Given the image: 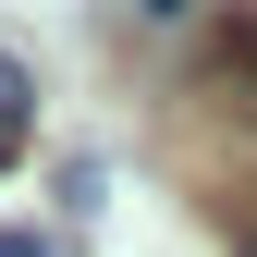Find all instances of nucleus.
<instances>
[{
  "label": "nucleus",
  "mask_w": 257,
  "mask_h": 257,
  "mask_svg": "<svg viewBox=\"0 0 257 257\" xmlns=\"http://www.w3.org/2000/svg\"><path fill=\"white\" fill-rule=\"evenodd\" d=\"M37 110V86H25V61H0V122H25Z\"/></svg>",
  "instance_id": "obj_3"
},
{
  "label": "nucleus",
  "mask_w": 257,
  "mask_h": 257,
  "mask_svg": "<svg viewBox=\"0 0 257 257\" xmlns=\"http://www.w3.org/2000/svg\"><path fill=\"white\" fill-rule=\"evenodd\" d=\"M61 208H74V220L110 208V172H98V159H61Z\"/></svg>",
  "instance_id": "obj_1"
},
{
  "label": "nucleus",
  "mask_w": 257,
  "mask_h": 257,
  "mask_svg": "<svg viewBox=\"0 0 257 257\" xmlns=\"http://www.w3.org/2000/svg\"><path fill=\"white\" fill-rule=\"evenodd\" d=\"M220 86L257 98V13H233V37H220Z\"/></svg>",
  "instance_id": "obj_2"
},
{
  "label": "nucleus",
  "mask_w": 257,
  "mask_h": 257,
  "mask_svg": "<svg viewBox=\"0 0 257 257\" xmlns=\"http://www.w3.org/2000/svg\"><path fill=\"white\" fill-rule=\"evenodd\" d=\"M233 257H257V233H245V245H233Z\"/></svg>",
  "instance_id": "obj_7"
},
{
  "label": "nucleus",
  "mask_w": 257,
  "mask_h": 257,
  "mask_svg": "<svg viewBox=\"0 0 257 257\" xmlns=\"http://www.w3.org/2000/svg\"><path fill=\"white\" fill-rule=\"evenodd\" d=\"M135 13H147V25H184V13H196V0H135Z\"/></svg>",
  "instance_id": "obj_5"
},
{
  "label": "nucleus",
  "mask_w": 257,
  "mask_h": 257,
  "mask_svg": "<svg viewBox=\"0 0 257 257\" xmlns=\"http://www.w3.org/2000/svg\"><path fill=\"white\" fill-rule=\"evenodd\" d=\"M13 159H25V122H0V172H13Z\"/></svg>",
  "instance_id": "obj_6"
},
{
  "label": "nucleus",
  "mask_w": 257,
  "mask_h": 257,
  "mask_svg": "<svg viewBox=\"0 0 257 257\" xmlns=\"http://www.w3.org/2000/svg\"><path fill=\"white\" fill-rule=\"evenodd\" d=\"M0 257H61L49 233H25V220H0Z\"/></svg>",
  "instance_id": "obj_4"
}]
</instances>
